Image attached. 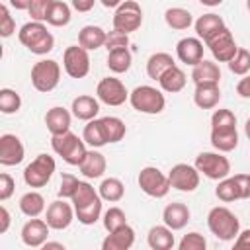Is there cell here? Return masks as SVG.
Here are the masks:
<instances>
[{"instance_id": "cell-51", "label": "cell", "mask_w": 250, "mask_h": 250, "mask_svg": "<svg viewBox=\"0 0 250 250\" xmlns=\"http://www.w3.org/2000/svg\"><path fill=\"white\" fill-rule=\"evenodd\" d=\"M232 178H234V182L238 186L240 199H248L250 197V174H236Z\"/></svg>"}, {"instance_id": "cell-55", "label": "cell", "mask_w": 250, "mask_h": 250, "mask_svg": "<svg viewBox=\"0 0 250 250\" xmlns=\"http://www.w3.org/2000/svg\"><path fill=\"white\" fill-rule=\"evenodd\" d=\"M0 217H2V225H0V232L4 234L6 230H8V227H10V213H8V209L2 205L0 207Z\"/></svg>"}, {"instance_id": "cell-12", "label": "cell", "mask_w": 250, "mask_h": 250, "mask_svg": "<svg viewBox=\"0 0 250 250\" xmlns=\"http://www.w3.org/2000/svg\"><path fill=\"white\" fill-rule=\"evenodd\" d=\"M168 180H170V186L178 191H195L199 188L197 168L191 164H186V162L174 164L172 170L168 172Z\"/></svg>"}, {"instance_id": "cell-16", "label": "cell", "mask_w": 250, "mask_h": 250, "mask_svg": "<svg viewBox=\"0 0 250 250\" xmlns=\"http://www.w3.org/2000/svg\"><path fill=\"white\" fill-rule=\"evenodd\" d=\"M21 242L29 248H41L49 236V225L43 219H29L21 227Z\"/></svg>"}, {"instance_id": "cell-2", "label": "cell", "mask_w": 250, "mask_h": 250, "mask_svg": "<svg viewBox=\"0 0 250 250\" xmlns=\"http://www.w3.org/2000/svg\"><path fill=\"white\" fill-rule=\"evenodd\" d=\"M207 227L209 230L219 238V240H234L240 232V221L238 217L229 209V207H223V205H217L209 211L207 215Z\"/></svg>"}, {"instance_id": "cell-40", "label": "cell", "mask_w": 250, "mask_h": 250, "mask_svg": "<svg viewBox=\"0 0 250 250\" xmlns=\"http://www.w3.org/2000/svg\"><path fill=\"white\" fill-rule=\"evenodd\" d=\"M20 107H21L20 94L12 88H2L0 90V111L6 115H12V113H18Z\"/></svg>"}, {"instance_id": "cell-21", "label": "cell", "mask_w": 250, "mask_h": 250, "mask_svg": "<svg viewBox=\"0 0 250 250\" xmlns=\"http://www.w3.org/2000/svg\"><path fill=\"white\" fill-rule=\"evenodd\" d=\"M135 242V230L125 225L113 232H109L104 240H102V250H131Z\"/></svg>"}, {"instance_id": "cell-44", "label": "cell", "mask_w": 250, "mask_h": 250, "mask_svg": "<svg viewBox=\"0 0 250 250\" xmlns=\"http://www.w3.org/2000/svg\"><path fill=\"white\" fill-rule=\"evenodd\" d=\"M125 225H127V217H125L123 209H119V207H109V209L104 213V227H105L107 232H113V230H117V229H121V227H125Z\"/></svg>"}, {"instance_id": "cell-9", "label": "cell", "mask_w": 250, "mask_h": 250, "mask_svg": "<svg viewBox=\"0 0 250 250\" xmlns=\"http://www.w3.org/2000/svg\"><path fill=\"white\" fill-rule=\"evenodd\" d=\"M137 182H139V188H141L148 197H156V199L164 197V195L170 191V188H172L168 176L162 174V172H160L158 168H154V166H145V168L139 172Z\"/></svg>"}, {"instance_id": "cell-37", "label": "cell", "mask_w": 250, "mask_h": 250, "mask_svg": "<svg viewBox=\"0 0 250 250\" xmlns=\"http://www.w3.org/2000/svg\"><path fill=\"white\" fill-rule=\"evenodd\" d=\"M70 18H72L70 16V6L66 2L53 0L51 10H49V16H47V23L49 25H55V27H62V25H68Z\"/></svg>"}, {"instance_id": "cell-3", "label": "cell", "mask_w": 250, "mask_h": 250, "mask_svg": "<svg viewBox=\"0 0 250 250\" xmlns=\"http://www.w3.org/2000/svg\"><path fill=\"white\" fill-rule=\"evenodd\" d=\"M51 146L53 150L70 166H80L88 148L86 143L82 139H78V135H74L72 131L64 133V135H57L51 139Z\"/></svg>"}, {"instance_id": "cell-14", "label": "cell", "mask_w": 250, "mask_h": 250, "mask_svg": "<svg viewBox=\"0 0 250 250\" xmlns=\"http://www.w3.org/2000/svg\"><path fill=\"white\" fill-rule=\"evenodd\" d=\"M74 207L70 203H66L64 199H57L47 207L45 213V223L49 225V229L55 230H64L66 227H70V223L74 221Z\"/></svg>"}, {"instance_id": "cell-26", "label": "cell", "mask_w": 250, "mask_h": 250, "mask_svg": "<svg viewBox=\"0 0 250 250\" xmlns=\"http://www.w3.org/2000/svg\"><path fill=\"white\" fill-rule=\"evenodd\" d=\"M191 80L197 84H219L221 80V68L217 62L213 61H201L197 66H193L191 70Z\"/></svg>"}, {"instance_id": "cell-43", "label": "cell", "mask_w": 250, "mask_h": 250, "mask_svg": "<svg viewBox=\"0 0 250 250\" xmlns=\"http://www.w3.org/2000/svg\"><path fill=\"white\" fill-rule=\"evenodd\" d=\"M74 213H76L78 223H82V225H94L102 217V199H96L94 203H90V205H86L82 209H76Z\"/></svg>"}, {"instance_id": "cell-10", "label": "cell", "mask_w": 250, "mask_h": 250, "mask_svg": "<svg viewBox=\"0 0 250 250\" xmlns=\"http://www.w3.org/2000/svg\"><path fill=\"white\" fill-rule=\"evenodd\" d=\"M129 94H131V92H127L125 84H123L119 78H115V76L102 78V80L98 82V88H96L98 100L104 102L105 105H113V107L123 105V104L129 100Z\"/></svg>"}, {"instance_id": "cell-58", "label": "cell", "mask_w": 250, "mask_h": 250, "mask_svg": "<svg viewBox=\"0 0 250 250\" xmlns=\"http://www.w3.org/2000/svg\"><path fill=\"white\" fill-rule=\"evenodd\" d=\"M102 4H104L105 8H115V10H117V6H119L121 2H117V0H102Z\"/></svg>"}, {"instance_id": "cell-28", "label": "cell", "mask_w": 250, "mask_h": 250, "mask_svg": "<svg viewBox=\"0 0 250 250\" xmlns=\"http://www.w3.org/2000/svg\"><path fill=\"white\" fill-rule=\"evenodd\" d=\"M176 66V61L170 53H154L146 61V74L152 80H160L162 74Z\"/></svg>"}, {"instance_id": "cell-34", "label": "cell", "mask_w": 250, "mask_h": 250, "mask_svg": "<svg viewBox=\"0 0 250 250\" xmlns=\"http://www.w3.org/2000/svg\"><path fill=\"white\" fill-rule=\"evenodd\" d=\"M82 141H84L86 145H90L92 148H100V146L107 145L105 135H104V127H102V121H100V119L88 121V123L84 125V131H82Z\"/></svg>"}, {"instance_id": "cell-20", "label": "cell", "mask_w": 250, "mask_h": 250, "mask_svg": "<svg viewBox=\"0 0 250 250\" xmlns=\"http://www.w3.org/2000/svg\"><path fill=\"white\" fill-rule=\"evenodd\" d=\"M45 125H47L51 137L68 133L70 131V111L61 107V105L51 107L47 111V115H45Z\"/></svg>"}, {"instance_id": "cell-45", "label": "cell", "mask_w": 250, "mask_h": 250, "mask_svg": "<svg viewBox=\"0 0 250 250\" xmlns=\"http://www.w3.org/2000/svg\"><path fill=\"white\" fill-rule=\"evenodd\" d=\"M178 250H207V240L201 232H188L182 236Z\"/></svg>"}, {"instance_id": "cell-23", "label": "cell", "mask_w": 250, "mask_h": 250, "mask_svg": "<svg viewBox=\"0 0 250 250\" xmlns=\"http://www.w3.org/2000/svg\"><path fill=\"white\" fill-rule=\"evenodd\" d=\"M78 168H80V172H82L84 178L96 180V178H102L104 176V172L107 168V162H105V156L102 152H98V150L92 148V150L86 152V156H84V160H82V164Z\"/></svg>"}, {"instance_id": "cell-25", "label": "cell", "mask_w": 250, "mask_h": 250, "mask_svg": "<svg viewBox=\"0 0 250 250\" xmlns=\"http://www.w3.org/2000/svg\"><path fill=\"white\" fill-rule=\"evenodd\" d=\"M107 31H104L100 25H84L78 31V45L86 51H96L105 45Z\"/></svg>"}, {"instance_id": "cell-33", "label": "cell", "mask_w": 250, "mask_h": 250, "mask_svg": "<svg viewBox=\"0 0 250 250\" xmlns=\"http://www.w3.org/2000/svg\"><path fill=\"white\" fill-rule=\"evenodd\" d=\"M100 121H102L104 135H105V141H107V143H119V141L125 137L127 127H125V123H123L119 117H115V115H105V117H102Z\"/></svg>"}, {"instance_id": "cell-35", "label": "cell", "mask_w": 250, "mask_h": 250, "mask_svg": "<svg viewBox=\"0 0 250 250\" xmlns=\"http://www.w3.org/2000/svg\"><path fill=\"white\" fill-rule=\"evenodd\" d=\"M131 62H133V55L129 49H117L107 53V68L115 74L127 72L131 68Z\"/></svg>"}, {"instance_id": "cell-46", "label": "cell", "mask_w": 250, "mask_h": 250, "mask_svg": "<svg viewBox=\"0 0 250 250\" xmlns=\"http://www.w3.org/2000/svg\"><path fill=\"white\" fill-rule=\"evenodd\" d=\"M51 4H53V0H31L29 10H27V14L31 16V21H39V23L47 21Z\"/></svg>"}, {"instance_id": "cell-5", "label": "cell", "mask_w": 250, "mask_h": 250, "mask_svg": "<svg viewBox=\"0 0 250 250\" xmlns=\"http://www.w3.org/2000/svg\"><path fill=\"white\" fill-rule=\"evenodd\" d=\"M61 80V64L53 59H41L31 68V84L37 92H51L59 86Z\"/></svg>"}, {"instance_id": "cell-57", "label": "cell", "mask_w": 250, "mask_h": 250, "mask_svg": "<svg viewBox=\"0 0 250 250\" xmlns=\"http://www.w3.org/2000/svg\"><path fill=\"white\" fill-rule=\"evenodd\" d=\"M29 2H31V0H25V2H23V0H18V2L12 0V6L18 8V10H29Z\"/></svg>"}, {"instance_id": "cell-48", "label": "cell", "mask_w": 250, "mask_h": 250, "mask_svg": "<svg viewBox=\"0 0 250 250\" xmlns=\"http://www.w3.org/2000/svg\"><path fill=\"white\" fill-rule=\"evenodd\" d=\"M80 180L72 174H62L61 178V188H59V197L62 199H72V195L76 193V188H78Z\"/></svg>"}, {"instance_id": "cell-54", "label": "cell", "mask_w": 250, "mask_h": 250, "mask_svg": "<svg viewBox=\"0 0 250 250\" xmlns=\"http://www.w3.org/2000/svg\"><path fill=\"white\" fill-rule=\"evenodd\" d=\"M72 8L78 12H88L94 8V0H72Z\"/></svg>"}, {"instance_id": "cell-15", "label": "cell", "mask_w": 250, "mask_h": 250, "mask_svg": "<svg viewBox=\"0 0 250 250\" xmlns=\"http://www.w3.org/2000/svg\"><path fill=\"white\" fill-rule=\"evenodd\" d=\"M23 156H25V148H23V143L20 141V137H16L12 133H4L0 137V164L16 166L23 160Z\"/></svg>"}, {"instance_id": "cell-8", "label": "cell", "mask_w": 250, "mask_h": 250, "mask_svg": "<svg viewBox=\"0 0 250 250\" xmlns=\"http://www.w3.org/2000/svg\"><path fill=\"white\" fill-rule=\"evenodd\" d=\"M143 23V10L135 0H125L117 6L113 14V29L129 35L137 31Z\"/></svg>"}, {"instance_id": "cell-36", "label": "cell", "mask_w": 250, "mask_h": 250, "mask_svg": "<svg viewBox=\"0 0 250 250\" xmlns=\"http://www.w3.org/2000/svg\"><path fill=\"white\" fill-rule=\"evenodd\" d=\"M164 20L172 29H178V31L188 29L193 23V16L184 8H168L164 12Z\"/></svg>"}, {"instance_id": "cell-1", "label": "cell", "mask_w": 250, "mask_h": 250, "mask_svg": "<svg viewBox=\"0 0 250 250\" xmlns=\"http://www.w3.org/2000/svg\"><path fill=\"white\" fill-rule=\"evenodd\" d=\"M18 39L33 55H47L55 47V37L47 31L45 23H39V21L23 23L18 31Z\"/></svg>"}, {"instance_id": "cell-42", "label": "cell", "mask_w": 250, "mask_h": 250, "mask_svg": "<svg viewBox=\"0 0 250 250\" xmlns=\"http://www.w3.org/2000/svg\"><path fill=\"white\" fill-rule=\"evenodd\" d=\"M229 70L236 76H248V72H250V51L238 47L234 59L229 62Z\"/></svg>"}, {"instance_id": "cell-60", "label": "cell", "mask_w": 250, "mask_h": 250, "mask_svg": "<svg viewBox=\"0 0 250 250\" xmlns=\"http://www.w3.org/2000/svg\"><path fill=\"white\" fill-rule=\"evenodd\" d=\"M246 8H248V10H250V0H248V2H246Z\"/></svg>"}, {"instance_id": "cell-41", "label": "cell", "mask_w": 250, "mask_h": 250, "mask_svg": "<svg viewBox=\"0 0 250 250\" xmlns=\"http://www.w3.org/2000/svg\"><path fill=\"white\" fill-rule=\"evenodd\" d=\"M215 195H217L221 201H225V203H230V201L240 199L238 186H236L234 178H225V180H221V182L217 184V188H215Z\"/></svg>"}, {"instance_id": "cell-4", "label": "cell", "mask_w": 250, "mask_h": 250, "mask_svg": "<svg viewBox=\"0 0 250 250\" xmlns=\"http://www.w3.org/2000/svg\"><path fill=\"white\" fill-rule=\"evenodd\" d=\"M129 102L133 105V109H137L139 113H148V115H156L164 109L166 100L164 94L152 86H137L131 94H129Z\"/></svg>"}, {"instance_id": "cell-32", "label": "cell", "mask_w": 250, "mask_h": 250, "mask_svg": "<svg viewBox=\"0 0 250 250\" xmlns=\"http://www.w3.org/2000/svg\"><path fill=\"white\" fill-rule=\"evenodd\" d=\"M98 193L104 201L115 203L125 195V186L119 178H105V180H102V184L98 188Z\"/></svg>"}, {"instance_id": "cell-11", "label": "cell", "mask_w": 250, "mask_h": 250, "mask_svg": "<svg viewBox=\"0 0 250 250\" xmlns=\"http://www.w3.org/2000/svg\"><path fill=\"white\" fill-rule=\"evenodd\" d=\"M62 66L70 78H84L90 72V55L80 45H70L62 53Z\"/></svg>"}, {"instance_id": "cell-52", "label": "cell", "mask_w": 250, "mask_h": 250, "mask_svg": "<svg viewBox=\"0 0 250 250\" xmlns=\"http://www.w3.org/2000/svg\"><path fill=\"white\" fill-rule=\"evenodd\" d=\"M230 250H250V229L238 232V236L234 238V244H232Z\"/></svg>"}, {"instance_id": "cell-27", "label": "cell", "mask_w": 250, "mask_h": 250, "mask_svg": "<svg viewBox=\"0 0 250 250\" xmlns=\"http://www.w3.org/2000/svg\"><path fill=\"white\" fill-rule=\"evenodd\" d=\"M146 242L150 250H172L174 248V230H170L166 225H156L148 230Z\"/></svg>"}, {"instance_id": "cell-13", "label": "cell", "mask_w": 250, "mask_h": 250, "mask_svg": "<svg viewBox=\"0 0 250 250\" xmlns=\"http://www.w3.org/2000/svg\"><path fill=\"white\" fill-rule=\"evenodd\" d=\"M207 47H209V51H211V55H213L215 61L227 62V64L234 59V55H236V51H238V45H236L232 33H230L227 27H225L221 33H217L211 41H207Z\"/></svg>"}, {"instance_id": "cell-17", "label": "cell", "mask_w": 250, "mask_h": 250, "mask_svg": "<svg viewBox=\"0 0 250 250\" xmlns=\"http://www.w3.org/2000/svg\"><path fill=\"white\" fill-rule=\"evenodd\" d=\"M176 55L184 64L197 66L203 61V41L197 37H184L176 45Z\"/></svg>"}, {"instance_id": "cell-59", "label": "cell", "mask_w": 250, "mask_h": 250, "mask_svg": "<svg viewBox=\"0 0 250 250\" xmlns=\"http://www.w3.org/2000/svg\"><path fill=\"white\" fill-rule=\"evenodd\" d=\"M244 133H246V137H248V141H250V117L246 119V125H244Z\"/></svg>"}, {"instance_id": "cell-19", "label": "cell", "mask_w": 250, "mask_h": 250, "mask_svg": "<svg viewBox=\"0 0 250 250\" xmlns=\"http://www.w3.org/2000/svg\"><path fill=\"white\" fill-rule=\"evenodd\" d=\"M195 33H197V39H203L205 43L211 41L217 33H221L225 29V21L221 16L209 12V14H203L195 20Z\"/></svg>"}, {"instance_id": "cell-30", "label": "cell", "mask_w": 250, "mask_h": 250, "mask_svg": "<svg viewBox=\"0 0 250 250\" xmlns=\"http://www.w3.org/2000/svg\"><path fill=\"white\" fill-rule=\"evenodd\" d=\"M186 82H188L186 72H184L180 66H174V68L166 70V72L162 74V78L158 80L160 88H162L164 92H168V94L182 92V90H184V86H186Z\"/></svg>"}, {"instance_id": "cell-49", "label": "cell", "mask_w": 250, "mask_h": 250, "mask_svg": "<svg viewBox=\"0 0 250 250\" xmlns=\"http://www.w3.org/2000/svg\"><path fill=\"white\" fill-rule=\"evenodd\" d=\"M16 31V21L10 16V10L6 4H0V35L2 37H10Z\"/></svg>"}, {"instance_id": "cell-38", "label": "cell", "mask_w": 250, "mask_h": 250, "mask_svg": "<svg viewBox=\"0 0 250 250\" xmlns=\"http://www.w3.org/2000/svg\"><path fill=\"white\" fill-rule=\"evenodd\" d=\"M96 199H102L100 193H98L88 182H80L78 188H76V193L72 195L70 201H72V207H74V211H76V209H82V207L94 203Z\"/></svg>"}, {"instance_id": "cell-50", "label": "cell", "mask_w": 250, "mask_h": 250, "mask_svg": "<svg viewBox=\"0 0 250 250\" xmlns=\"http://www.w3.org/2000/svg\"><path fill=\"white\" fill-rule=\"evenodd\" d=\"M14 188H16V182L10 174L2 172L0 174V201H6L10 199V195L14 193Z\"/></svg>"}, {"instance_id": "cell-29", "label": "cell", "mask_w": 250, "mask_h": 250, "mask_svg": "<svg viewBox=\"0 0 250 250\" xmlns=\"http://www.w3.org/2000/svg\"><path fill=\"white\" fill-rule=\"evenodd\" d=\"M20 211L29 217V219H37L43 211H45V197L39 191H27L20 197Z\"/></svg>"}, {"instance_id": "cell-7", "label": "cell", "mask_w": 250, "mask_h": 250, "mask_svg": "<svg viewBox=\"0 0 250 250\" xmlns=\"http://www.w3.org/2000/svg\"><path fill=\"white\" fill-rule=\"evenodd\" d=\"M199 174L207 176L209 180H225L230 174V162L227 156H223L221 152H199L195 156V164Z\"/></svg>"}, {"instance_id": "cell-22", "label": "cell", "mask_w": 250, "mask_h": 250, "mask_svg": "<svg viewBox=\"0 0 250 250\" xmlns=\"http://www.w3.org/2000/svg\"><path fill=\"white\" fill-rule=\"evenodd\" d=\"M72 115L80 121H94L96 115L100 113V100L94 96H78L72 100Z\"/></svg>"}, {"instance_id": "cell-53", "label": "cell", "mask_w": 250, "mask_h": 250, "mask_svg": "<svg viewBox=\"0 0 250 250\" xmlns=\"http://www.w3.org/2000/svg\"><path fill=\"white\" fill-rule=\"evenodd\" d=\"M236 94H238L240 98L250 100V74L238 80V84H236Z\"/></svg>"}, {"instance_id": "cell-39", "label": "cell", "mask_w": 250, "mask_h": 250, "mask_svg": "<svg viewBox=\"0 0 250 250\" xmlns=\"http://www.w3.org/2000/svg\"><path fill=\"white\" fill-rule=\"evenodd\" d=\"M236 129V115L230 109H215L211 115V131Z\"/></svg>"}, {"instance_id": "cell-56", "label": "cell", "mask_w": 250, "mask_h": 250, "mask_svg": "<svg viewBox=\"0 0 250 250\" xmlns=\"http://www.w3.org/2000/svg\"><path fill=\"white\" fill-rule=\"evenodd\" d=\"M39 250H66V246H64V244H61V242H55V240H51V242L47 240Z\"/></svg>"}, {"instance_id": "cell-18", "label": "cell", "mask_w": 250, "mask_h": 250, "mask_svg": "<svg viewBox=\"0 0 250 250\" xmlns=\"http://www.w3.org/2000/svg\"><path fill=\"white\" fill-rule=\"evenodd\" d=\"M191 213H189V207L182 201H174V203H168L162 211V221L164 225L170 229V230H182L188 221H189Z\"/></svg>"}, {"instance_id": "cell-31", "label": "cell", "mask_w": 250, "mask_h": 250, "mask_svg": "<svg viewBox=\"0 0 250 250\" xmlns=\"http://www.w3.org/2000/svg\"><path fill=\"white\" fill-rule=\"evenodd\" d=\"M211 145L217 148V152H230L238 146V131L229 129V131H211Z\"/></svg>"}, {"instance_id": "cell-6", "label": "cell", "mask_w": 250, "mask_h": 250, "mask_svg": "<svg viewBox=\"0 0 250 250\" xmlns=\"http://www.w3.org/2000/svg\"><path fill=\"white\" fill-rule=\"evenodd\" d=\"M55 158L49 154H37L23 170V182L29 188H43L55 174Z\"/></svg>"}, {"instance_id": "cell-47", "label": "cell", "mask_w": 250, "mask_h": 250, "mask_svg": "<svg viewBox=\"0 0 250 250\" xmlns=\"http://www.w3.org/2000/svg\"><path fill=\"white\" fill-rule=\"evenodd\" d=\"M104 47L107 49V53L117 51V49H129V35H125V33H121L117 29H111V31H107Z\"/></svg>"}, {"instance_id": "cell-24", "label": "cell", "mask_w": 250, "mask_h": 250, "mask_svg": "<svg viewBox=\"0 0 250 250\" xmlns=\"http://www.w3.org/2000/svg\"><path fill=\"white\" fill-rule=\"evenodd\" d=\"M193 102L199 109H213L221 102L219 84H197L193 92Z\"/></svg>"}]
</instances>
